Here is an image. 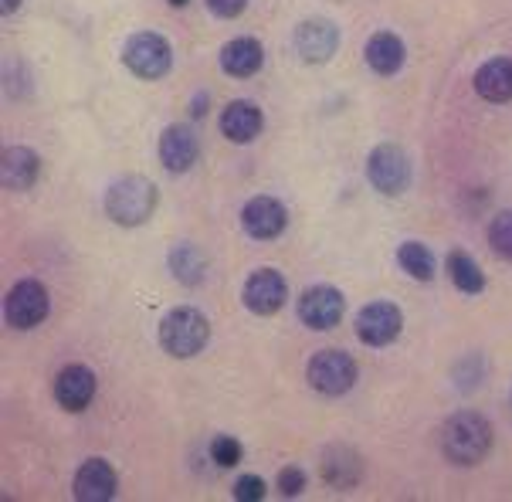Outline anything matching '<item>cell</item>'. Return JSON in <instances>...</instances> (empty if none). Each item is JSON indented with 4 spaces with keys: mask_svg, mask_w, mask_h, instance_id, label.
<instances>
[{
    "mask_svg": "<svg viewBox=\"0 0 512 502\" xmlns=\"http://www.w3.org/2000/svg\"><path fill=\"white\" fill-rule=\"evenodd\" d=\"M492 448V428L482 414L475 411H458L451 414L441 428V452L448 462L455 465H475L489 455Z\"/></svg>",
    "mask_w": 512,
    "mask_h": 502,
    "instance_id": "6da1fadb",
    "label": "cell"
},
{
    "mask_svg": "<svg viewBox=\"0 0 512 502\" xmlns=\"http://www.w3.org/2000/svg\"><path fill=\"white\" fill-rule=\"evenodd\" d=\"M156 207V184L146 177H123L109 187L106 194V214L123 228H136L153 218Z\"/></svg>",
    "mask_w": 512,
    "mask_h": 502,
    "instance_id": "7a4b0ae2",
    "label": "cell"
},
{
    "mask_svg": "<svg viewBox=\"0 0 512 502\" xmlns=\"http://www.w3.org/2000/svg\"><path fill=\"white\" fill-rule=\"evenodd\" d=\"M207 340H211V326H207V316L197 313V309H173V313L160 323V346L177 360H190L204 350Z\"/></svg>",
    "mask_w": 512,
    "mask_h": 502,
    "instance_id": "3957f363",
    "label": "cell"
},
{
    "mask_svg": "<svg viewBox=\"0 0 512 502\" xmlns=\"http://www.w3.org/2000/svg\"><path fill=\"white\" fill-rule=\"evenodd\" d=\"M123 62L133 75L140 79H163L173 65V51H170V41L160 38L153 31H140L126 41L123 48Z\"/></svg>",
    "mask_w": 512,
    "mask_h": 502,
    "instance_id": "277c9868",
    "label": "cell"
},
{
    "mask_svg": "<svg viewBox=\"0 0 512 502\" xmlns=\"http://www.w3.org/2000/svg\"><path fill=\"white\" fill-rule=\"evenodd\" d=\"M48 309H51L48 289L38 279L17 282L4 296V319L14 326V330H34V326H41L48 316Z\"/></svg>",
    "mask_w": 512,
    "mask_h": 502,
    "instance_id": "5b68a950",
    "label": "cell"
},
{
    "mask_svg": "<svg viewBox=\"0 0 512 502\" xmlns=\"http://www.w3.org/2000/svg\"><path fill=\"white\" fill-rule=\"evenodd\" d=\"M309 384L326 397H340L357 384V363L343 350H319L309 360Z\"/></svg>",
    "mask_w": 512,
    "mask_h": 502,
    "instance_id": "8992f818",
    "label": "cell"
},
{
    "mask_svg": "<svg viewBox=\"0 0 512 502\" xmlns=\"http://www.w3.org/2000/svg\"><path fill=\"white\" fill-rule=\"evenodd\" d=\"M367 177L380 194L397 197V194H404L407 184H411V160H407V153L401 150V146L384 143L370 153Z\"/></svg>",
    "mask_w": 512,
    "mask_h": 502,
    "instance_id": "52a82bcc",
    "label": "cell"
},
{
    "mask_svg": "<svg viewBox=\"0 0 512 502\" xmlns=\"http://www.w3.org/2000/svg\"><path fill=\"white\" fill-rule=\"evenodd\" d=\"M346 299L340 289L333 285H312V289L302 292L299 299V319L309 326V330H333L336 323L343 319Z\"/></svg>",
    "mask_w": 512,
    "mask_h": 502,
    "instance_id": "ba28073f",
    "label": "cell"
},
{
    "mask_svg": "<svg viewBox=\"0 0 512 502\" xmlns=\"http://www.w3.org/2000/svg\"><path fill=\"white\" fill-rule=\"evenodd\" d=\"M336 48H340V31H336L333 21L309 17L295 28V51L302 55V62L323 65L336 55Z\"/></svg>",
    "mask_w": 512,
    "mask_h": 502,
    "instance_id": "9c48e42d",
    "label": "cell"
},
{
    "mask_svg": "<svg viewBox=\"0 0 512 502\" xmlns=\"http://www.w3.org/2000/svg\"><path fill=\"white\" fill-rule=\"evenodd\" d=\"M241 296H245V306L251 313L272 316V313H279L285 306V299H289V285H285L282 272H275V268H258V272L248 275Z\"/></svg>",
    "mask_w": 512,
    "mask_h": 502,
    "instance_id": "30bf717a",
    "label": "cell"
},
{
    "mask_svg": "<svg viewBox=\"0 0 512 502\" xmlns=\"http://www.w3.org/2000/svg\"><path fill=\"white\" fill-rule=\"evenodd\" d=\"M404 316L394 302H370L357 316V336L370 346H387L401 336Z\"/></svg>",
    "mask_w": 512,
    "mask_h": 502,
    "instance_id": "8fae6325",
    "label": "cell"
},
{
    "mask_svg": "<svg viewBox=\"0 0 512 502\" xmlns=\"http://www.w3.org/2000/svg\"><path fill=\"white\" fill-rule=\"evenodd\" d=\"M285 224H289V214H285V207L275 201V197H251V201L241 207V228L258 241L279 238L285 231Z\"/></svg>",
    "mask_w": 512,
    "mask_h": 502,
    "instance_id": "7c38bea8",
    "label": "cell"
},
{
    "mask_svg": "<svg viewBox=\"0 0 512 502\" xmlns=\"http://www.w3.org/2000/svg\"><path fill=\"white\" fill-rule=\"evenodd\" d=\"M95 397V374L82 363H68L62 374L55 377V401L65 411H85Z\"/></svg>",
    "mask_w": 512,
    "mask_h": 502,
    "instance_id": "4fadbf2b",
    "label": "cell"
},
{
    "mask_svg": "<svg viewBox=\"0 0 512 502\" xmlns=\"http://www.w3.org/2000/svg\"><path fill=\"white\" fill-rule=\"evenodd\" d=\"M116 496V472L106 458H89L75 475V499L78 502H109Z\"/></svg>",
    "mask_w": 512,
    "mask_h": 502,
    "instance_id": "5bb4252c",
    "label": "cell"
},
{
    "mask_svg": "<svg viewBox=\"0 0 512 502\" xmlns=\"http://www.w3.org/2000/svg\"><path fill=\"white\" fill-rule=\"evenodd\" d=\"M262 126H265L262 109L248 99H234L221 112V133L228 136L231 143H251L262 133Z\"/></svg>",
    "mask_w": 512,
    "mask_h": 502,
    "instance_id": "9a60e30c",
    "label": "cell"
},
{
    "mask_svg": "<svg viewBox=\"0 0 512 502\" xmlns=\"http://www.w3.org/2000/svg\"><path fill=\"white\" fill-rule=\"evenodd\" d=\"M160 160L170 173H187L197 160V136L190 126H167L160 136Z\"/></svg>",
    "mask_w": 512,
    "mask_h": 502,
    "instance_id": "2e32d148",
    "label": "cell"
},
{
    "mask_svg": "<svg viewBox=\"0 0 512 502\" xmlns=\"http://www.w3.org/2000/svg\"><path fill=\"white\" fill-rule=\"evenodd\" d=\"M41 160L38 153L28 150V146H11L0 157V180H4V190H28L34 180H38Z\"/></svg>",
    "mask_w": 512,
    "mask_h": 502,
    "instance_id": "e0dca14e",
    "label": "cell"
},
{
    "mask_svg": "<svg viewBox=\"0 0 512 502\" xmlns=\"http://www.w3.org/2000/svg\"><path fill=\"white\" fill-rule=\"evenodd\" d=\"M475 92L485 102H509L512 99V58H489L475 72Z\"/></svg>",
    "mask_w": 512,
    "mask_h": 502,
    "instance_id": "ac0fdd59",
    "label": "cell"
},
{
    "mask_svg": "<svg viewBox=\"0 0 512 502\" xmlns=\"http://www.w3.org/2000/svg\"><path fill=\"white\" fill-rule=\"evenodd\" d=\"M262 62H265V51L255 38H234L221 51V68L234 75V79H251L262 68Z\"/></svg>",
    "mask_w": 512,
    "mask_h": 502,
    "instance_id": "d6986e66",
    "label": "cell"
},
{
    "mask_svg": "<svg viewBox=\"0 0 512 502\" xmlns=\"http://www.w3.org/2000/svg\"><path fill=\"white\" fill-rule=\"evenodd\" d=\"M363 465H360V455L350 452L346 445H333L326 448L323 455V479L329 482L333 489H353L360 479Z\"/></svg>",
    "mask_w": 512,
    "mask_h": 502,
    "instance_id": "ffe728a7",
    "label": "cell"
},
{
    "mask_svg": "<svg viewBox=\"0 0 512 502\" xmlns=\"http://www.w3.org/2000/svg\"><path fill=\"white\" fill-rule=\"evenodd\" d=\"M363 55H367V65L377 75H394V72H401L407 51H404V41L397 38V34L380 31L367 41V51H363Z\"/></svg>",
    "mask_w": 512,
    "mask_h": 502,
    "instance_id": "44dd1931",
    "label": "cell"
},
{
    "mask_svg": "<svg viewBox=\"0 0 512 502\" xmlns=\"http://www.w3.org/2000/svg\"><path fill=\"white\" fill-rule=\"evenodd\" d=\"M445 268H448L451 282H455V289L465 292V296H479V292L485 289L482 268L472 255H468V251H451V255L445 258Z\"/></svg>",
    "mask_w": 512,
    "mask_h": 502,
    "instance_id": "7402d4cb",
    "label": "cell"
},
{
    "mask_svg": "<svg viewBox=\"0 0 512 502\" xmlns=\"http://www.w3.org/2000/svg\"><path fill=\"white\" fill-rule=\"evenodd\" d=\"M170 272L184 285H201L207 272V258L194 245H177L170 251Z\"/></svg>",
    "mask_w": 512,
    "mask_h": 502,
    "instance_id": "603a6c76",
    "label": "cell"
},
{
    "mask_svg": "<svg viewBox=\"0 0 512 502\" xmlns=\"http://www.w3.org/2000/svg\"><path fill=\"white\" fill-rule=\"evenodd\" d=\"M397 262L407 275H414L418 282H431L435 279V255L421 245V241H404L401 251H397Z\"/></svg>",
    "mask_w": 512,
    "mask_h": 502,
    "instance_id": "cb8c5ba5",
    "label": "cell"
},
{
    "mask_svg": "<svg viewBox=\"0 0 512 502\" xmlns=\"http://www.w3.org/2000/svg\"><path fill=\"white\" fill-rule=\"evenodd\" d=\"M489 245L496 255L512 262V211H499L489 224Z\"/></svg>",
    "mask_w": 512,
    "mask_h": 502,
    "instance_id": "d4e9b609",
    "label": "cell"
},
{
    "mask_svg": "<svg viewBox=\"0 0 512 502\" xmlns=\"http://www.w3.org/2000/svg\"><path fill=\"white\" fill-rule=\"evenodd\" d=\"M211 458L221 465V469H234L241 462V445L231 435H218L211 441Z\"/></svg>",
    "mask_w": 512,
    "mask_h": 502,
    "instance_id": "484cf974",
    "label": "cell"
},
{
    "mask_svg": "<svg viewBox=\"0 0 512 502\" xmlns=\"http://www.w3.org/2000/svg\"><path fill=\"white\" fill-rule=\"evenodd\" d=\"M234 499H238V502H258V499H265V482L258 479V475H241V479L234 482Z\"/></svg>",
    "mask_w": 512,
    "mask_h": 502,
    "instance_id": "4316f807",
    "label": "cell"
},
{
    "mask_svg": "<svg viewBox=\"0 0 512 502\" xmlns=\"http://www.w3.org/2000/svg\"><path fill=\"white\" fill-rule=\"evenodd\" d=\"M279 489L282 496H299L302 489H306V472L299 469V465H285V469L279 472Z\"/></svg>",
    "mask_w": 512,
    "mask_h": 502,
    "instance_id": "83f0119b",
    "label": "cell"
},
{
    "mask_svg": "<svg viewBox=\"0 0 512 502\" xmlns=\"http://www.w3.org/2000/svg\"><path fill=\"white\" fill-rule=\"evenodd\" d=\"M207 7L218 17H238L248 7V0H207Z\"/></svg>",
    "mask_w": 512,
    "mask_h": 502,
    "instance_id": "f1b7e54d",
    "label": "cell"
},
{
    "mask_svg": "<svg viewBox=\"0 0 512 502\" xmlns=\"http://www.w3.org/2000/svg\"><path fill=\"white\" fill-rule=\"evenodd\" d=\"M207 106V95H201V99H194V106H190V112H194V116H204V109Z\"/></svg>",
    "mask_w": 512,
    "mask_h": 502,
    "instance_id": "f546056e",
    "label": "cell"
},
{
    "mask_svg": "<svg viewBox=\"0 0 512 502\" xmlns=\"http://www.w3.org/2000/svg\"><path fill=\"white\" fill-rule=\"evenodd\" d=\"M17 7H21V0H0V11L4 14H14Z\"/></svg>",
    "mask_w": 512,
    "mask_h": 502,
    "instance_id": "4dcf8cb0",
    "label": "cell"
},
{
    "mask_svg": "<svg viewBox=\"0 0 512 502\" xmlns=\"http://www.w3.org/2000/svg\"><path fill=\"white\" fill-rule=\"evenodd\" d=\"M170 4H173V7H187L190 0H170Z\"/></svg>",
    "mask_w": 512,
    "mask_h": 502,
    "instance_id": "1f68e13d",
    "label": "cell"
}]
</instances>
